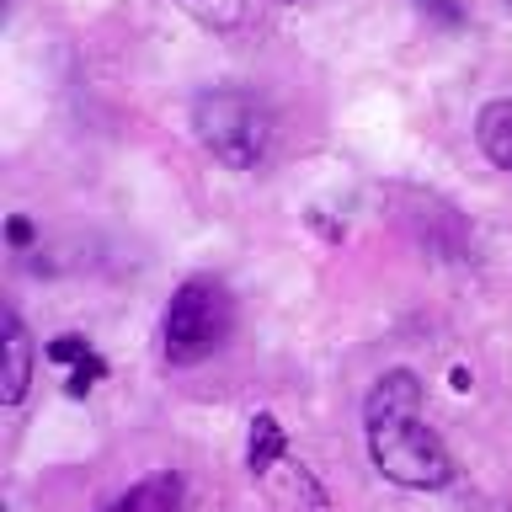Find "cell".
Masks as SVG:
<instances>
[{
  "label": "cell",
  "mask_w": 512,
  "mask_h": 512,
  "mask_svg": "<svg viewBox=\"0 0 512 512\" xmlns=\"http://www.w3.org/2000/svg\"><path fill=\"white\" fill-rule=\"evenodd\" d=\"M363 432H368V459L384 480L406 491H438L454 480L443 438L422 422V379L411 368H390L374 379L363 400Z\"/></svg>",
  "instance_id": "6da1fadb"
},
{
  "label": "cell",
  "mask_w": 512,
  "mask_h": 512,
  "mask_svg": "<svg viewBox=\"0 0 512 512\" xmlns=\"http://www.w3.org/2000/svg\"><path fill=\"white\" fill-rule=\"evenodd\" d=\"M192 128H198L203 150L224 160L230 171H256L272 155V139H278L272 112L251 91H230V86L203 91L192 102Z\"/></svg>",
  "instance_id": "7a4b0ae2"
},
{
  "label": "cell",
  "mask_w": 512,
  "mask_h": 512,
  "mask_svg": "<svg viewBox=\"0 0 512 512\" xmlns=\"http://www.w3.org/2000/svg\"><path fill=\"white\" fill-rule=\"evenodd\" d=\"M235 326V304L224 294V283L214 278H187L166 304V320H160V347H166V363L192 368L203 358H214L224 347V336Z\"/></svg>",
  "instance_id": "3957f363"
},
{
  "label": "cell",
  "mask_w": 512,
  "mask_h": 512,
  "mask_svg": "<svg viewBox=\"0 0 512 512\" xmlns=\"http://www.w3.org/2000/svg\"><path fill=\"white\" fill-rule=\"evenodd\" d=\"M251 480L262 486V496L272 502V512H336L331 496H326V486L310 475V464L294 459L288 448H283L272 464H262Z\"/></svg>",
  "instance_id": "277c9868"
},
{
  "label": "cell",
  "mask_w": 512,
  "mask_h": 512,
  "mask_svg": "<svg viewBox=\"0 0 512 512\" xmlns=\"http://www.w3.org/2000/svg\"><path fill=\"white\" fill-rule=\"evenodd\" d=\"M27 384H32V336L22 326V315L6 310V374H0V400L22 406Z\"/></svg>",
  "instance_id": "5b68a950"
},
{
  "label": "cell",
  "mask_w": 512,
  "mask_h": 512,
  "mask_svg": "<svg viewBox=\"0 0 512 512\" xmlns=\"http://www.w3.org/2000/svg\"><path fill=\"white\" fill-rule=\"evenodd\" d=\"M102 512H182V480L176 475H150L123 496H112Z\"/></svg>",
  "instance_id": "8992f818"
},
{
  "label": "cell",
  "mask_w": 512,
  "mask_h": 512,
  "mask_svg": "<svg viewBox=\"0 0 512 512\" xmlns=\"http://www.w3.org/2000/svg\"><path fill=\"white\" fill-rule=\"evenodd\" d=\"M475 139H480V150H486L491 166L512 171V96H502V102H486V107H480Z\"/></svg>",
  "instance_id": "52a82bcc"
},
{
  "label": "cell",
  "mask_w": 512,
  "mask_h": 512,
  "mask_svg": "<svg viewBox=\"0 0 512 512\" xmlns=\"http://www.w3.org/2000/svg\"><path fill=\"white\" fill-rule=\"evenodd\" d=\"M182 6L198 16L203 27H219V32H230V27H240L246 22V6L251 0H182Z\"/></svg>",
  "instance_id": "ba28073f"
},
{
  "label": "cell",
  "mask_w": 512,
  "mask_h": 512,
  "mask_svg": "<svg viewBox=\"0 0 512 512\" xmlns=\"http://www.w3.org/2000/svg\"><path fill=\"white\" fill-rule=\"evenodd\" d=\"M48 358H54V363H80V358H91V342H86V336H75V331H64V336L48 342Z\"/></svg>",
  "instance_id": "9c48e42d"
},
{
  "label": "cell",
  "mask_w": 512,
  "mask_h": 512,
  "mask_svg": "<svg viewBox=\"0 0 512 512\" xmlns=\"http://www.w3.org/2000/svg\"><path fill=\"white\" fill-rule=\"evenodd\" d=\"M96 379H107V363H102V358H96V352H91V358H80V363L70 368V395H86Z\"/></svg>",
  "instance_id": "30bf717a"
},
{
  "label": "cell",
  "mask_w": 512,
  "mask_h": 512,
  "mask_svg": "<svg viewBox=\"0 0 512 512\" xmlns=\"http://www.w3.org/2000/svg\"><path fill=\"white\" fill-rule=\"evenodd\" d=\"M6 235H11V246H27V240H32V224H27V219H11Z\"/></svg>",
  "instance_id": "8fae6325"
}]
</instances>
